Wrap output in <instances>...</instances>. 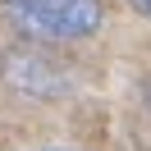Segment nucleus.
Returning a JSON list of instances; mask_svg holds the SVG:
<instances>
[{
    "label": "nucleus",
    "instance_id": "4",
    "mask_svg": "<svg viewBox=\"0 0 151 151\" xmlns=\"http://www.w3.org/2000/svg\"><path fill=\"white\" fill-rule=\"evenodd\" d=\"M147 105H151V87H147Z\"/></svg>",
    "mask_w": 151,
    "mask_h": 151
},
{
    "label": "nucleus",
    "instance_id": "3",
    "mask_svg": "<svg viewBox=\"0 0 151 151\" xmlns=\"http://www.w3.org/2000/svg\"><path fill=\"white\" fill-rule=\"evenodd\" d=\"M128 5H133L137 14H147V19H151V0H128Z\"/></svg>",
    "mask_w": 151,
    "mask_h": 151
},
{
    "label": "nucleus",
    "instance_id": "2",
    "mask_svg": "<svg viewBox=\"0 0 151 151\" xmlns=\"http://www.w3.org/2000/svg\"><path fill=\"white\" fill-rule=\"evenodd\" d=\"M5 73H9V83L19 87V92H37V96H55V92H64V78H60L46 60H37L32 50L9 55V60H5Z\"/></svg>",
    "mask_w": 151,
    "mask_h": 151
},
{
    "label": "nucleus",
    "instance_id": "1",
    "mask_svg": "<svg viewBox=\"0 0 151 151\" xmlns=\"http://www.w3.org/2000/svg\"><path fill=\"white\" fill-rule=\"evenodd\" d=\"M5 14L23 32L46 37V41L92 37L101 28V19H105L101 0H5Z\"/></svg>",
    "mask_w": 151,
    "mask_h": 151
}]
</instances>
